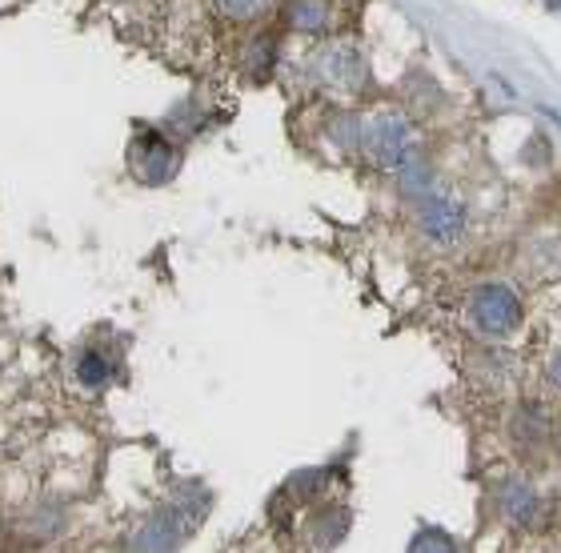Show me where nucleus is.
<instances>
[{"instance_id": "obj_1", "label": "nucleus", "mask_w": 561, "mask_h": 553, "mask_svg": "<svg viewBox=\"0 0 561 553\" xmlns=\"http://www.w3.org/2000/svg\"><path fill=\"white\" fill-rule=\"evenodd\" d=\"M362 149L369 153V161L381 169H398L405 157H410L413 141H410V120L405 113H374V117L365 120L362 129Z\"/></svg>"}, {"instance_id": "obj_2", "label": "nucleus", "mask_w": 561, "mask_h": 553, "mask_svg": "<svg viewBox=\"0 0 561 553\" xmlns=\"http://www.w3.org/2000/svg\"><path fill=\"white\" fill-rule=\"evenodd\" d=\"M469 318H473V325L481 333L505 337L522 321V301H517V293L510 285H478L473 297H469Z\"/></svg>"}, {"instance_id": "obj_3", "label": "nucleus", "mask_w": 561, "mask_h": 553, "mask_svg": "<svg viewBox=\"0 0 561 553\" xmlns=\"http://www.w3.org/2000/svg\"><path fill=\"white\" fill-rule=\"evenodd\" d=\"M193 530L188 518L176 506H161L157 514L140 521L133 533V553H176V545L185 542V533Z\"/></svg>"}, {"instance_id": "obj_4", "label": "nucleus", "mask_w": 561, "mask_h": 553, "mask_svg": "<svg viewBox=\"0 0 561 553\" xmlns=\"http://www.w3.org/2000/svg\"><path fill=\"white\" fill-rule=\"evenodd\" d=\"M133 165H137L145 185H164V181L176 177L181 153H176V145L169 141L161 129H145L140 133V141L133 145Z\"/></svg>"}, {"instance_id": "obj_5", "label": "nucleus", "mask_w": 561, "mask_h": 553, "mask_svg": "<svg viewBox=\"0 0 561 553\" xmlns=\"http://www.w3.org/2000/svg\"><path fill=\"white\" fill-rule=\"evenodd\" d=\"M317 72H321V81L333 84V89H345V93H357L365 89V57L357 53V45H345V41H333L317 53Z\"/></svg>"}, {"instance_id": "obj_6", "label": "nucleus", "mask_w": 561, "mask_h": 553, "mask_svg": "<svg viewBox=\"0 0 561 553\" xmlns=\"http://www.w3.org/2000/svg\"><path fill=\"white\" fill-rule=\"evenodd\" d=\"M417 224L421 233L430 237V241H454V237H461V229H466V205L454 197H442V193H433V197H425L417 205Z\"/></svg>"}, {"instance_id": "obj_7", "label": "nucleus", "mask_w": 561, "mask_h": 553, "mask_svg": "<svg viewBox=\"0 0 561 553\" xmlns=\"http://www.w3.org/2000/svg\"><path fill=\"white\" fill-rule=\"evenodd\" d=\"M510 434H514V446L522 449H546L553 441V417L550 410L541 405V401H522L514 410V417H510Z\"/></svg>"}, {"instance_id": "obj_8", "label": "nucleus", "mask_w": 561, "mask_h": 553, "mask_svg": "<svg viewBox=\"0 0 561 553\" xmlns=\"http://www.w3.org/2000/svg\"><path fill=\"white\" fill-rule=\"evenodd\" d=\"M502 518L514 526V530H538L541 521H546V502L534 485L526 482H505L502 489Z\"/></svg>"}, {"instance_id": "obj_9", "label": "nucleus", "mask_w": 561, "mask_h": 553, "mask_svg": "<svg viewBox=\"0 0 561 553\" xmlns=\"http://www.w3.org/2000/svg\"><path fill=\"white\" fill-rule=\"evenodd\" d=\"M398 169H401V188H405V197H413L417 205L437 193V188H433V165L417 153V149H410V157H405Z\"/></svg>"}, {"instance_id": "obj_10", "label": "nucleus", "mask_w": 561, "mask_h": 553, "mask_svg": "<svg viewBox=\"0 0 561 553\" xmlns=\"http://www.w3.org/2000/svg\"><path fill=\"white\" fill-rule=\"evenodd\" d=\"M285 21L297 33H321L329 24V0H289L285 4Z\"/></svg>"}, {"instance_id": "obj_11", "label": "nucleus", "mask_w": 561, "mask_h": 553, "mask_svg": "<svg viewBox=\"0 0 561 553\" xmlns=\"http://www.w3.org/2000/svg\"><path fill=\"white\" fill-rule=\"evenodd\" d=\"M362 129H365V120H357L353 113H333V120H329V137H333L341 149H362Z\"/></svg>"}, {"instance_id": "obj_12", "label": "nucleus", "mask_w": 561, "mask_h": 553, "mask_svg": "<svg viewBox=\"0 0 561 553\" xmlns=\"http://www.w3.org/2000/svg\"><path fill=\"white\" fill-rule=\"evenodd\" d=\"M28 530H33V538H41V542H45V538H57V533L65 530V509L41 506L33 518H28Z\"/></svg>"}, {"instance_id": "obj_13", "label": "nucleus", "mask_w": 561, "mask_h": 553, "mask_svg": "<svg viewBox=\"0 0 561 553\" xmlns=\"http://www.w3.org/2000/svg\"><path fill=\"white\" fill-rule=\"evenodd\" d=\"M108 373H113V366H108L105 354H96V349H89V354L81 357V366H77V377H81V385H89V389L105 385Z\"/></svg>"}, {"instance_id": "obj_14", "label": "nucleus", "mask_w": 561, "mask_h": 553, "mask_svg": "<svg viewBox=\"0 0 561 553\" xmlns=\"http://www.w3.org/2000/svg\"><path fill=\"white\" fill-rule=\"evenodd\" d=\"M213 4L229 21H253V16H261V12L270 9V0H213Z\"/></svg>"}, {"instance_id": "obj_15", "label": "nucleus", "mask_w": 561, "mask_h": 553, "mask_svg": "<svg viewBox=\"0 0 561 553\" xmlns=\"http://www.w3.org/2000/svg\"><path fill=\"white\" fill-rule=\"evenodd\" d=\"M410 553H457V545H454V538L442 530H421L417 538H413Z\"/></svg>"}, {"instance_id": "obj_16", "label": "nucleus", "mask_w": 561, "mask_h": 553, "mask_svg": "<svg viewBox=\"0 0 561 553\" xmlns=\"http://www.w3.org/2000/svg\"><path fill=\"white\" fill-rule=\"evenodd\" d=\"M273 48H277V41L273 36H257L253 45H249V69L253 72H265L273 65Z\"/></svg>"}, {"instance_id": "obj_17", "label": "nucleus", "mask_w": 561, "mask_h": 553, "mask_svg": "<svg viewBox=\"0 0 561 553\" xmlns=\"http://www.w3.org/2000/svg\"><path fill=\"white\" fill-rule=\"evenodd\" d=\"M546 373H550V385L561 389V349L553 354V361H550V369H546Z\"/></svg>"}, {"instance_id": "obj_18", "label": "nucleus", "mask_w": 561, "mask_h": 553, "mask_svg": "<svg viewBox=\"0 0 561 553\" xmlns=\"http://www.w3.org/2000/svg\"><path fill=\"white\" fill-rule=\"evenodd\" d=\"M558 441H561V437H558Z\"/></svg>"}]
</instances>
